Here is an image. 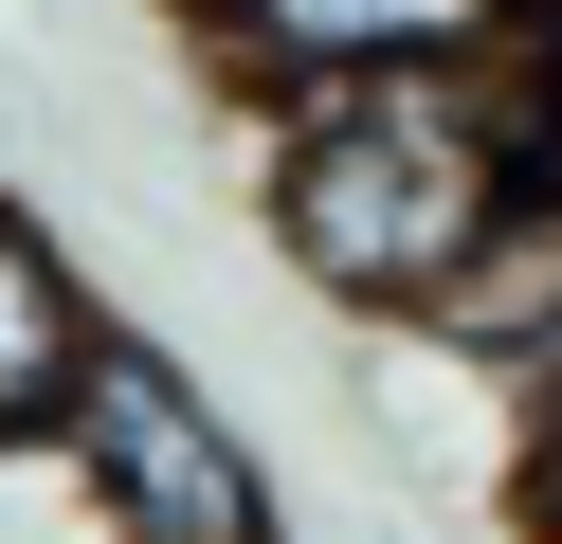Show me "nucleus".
Here are the masks:
<instances>
[{
	"instance_id": "obj_1",
	"label": "nucleus",
	"mask_w": 562,
	"mask_h": 544,
	"mask_svg": "<svg viewBox=\"0 0 562 544\" xmlns=\"http://www.w3.org/2000/svg\"><path fill=\"white\" fill-rule=\"evenodd\" d=\"M562 164V19L490 36L436 73H363L255 127V236L291 290H327L345 326H417L453 290V254Z\"/></svg>"
},
{
	"instance_id": "obj_2",
	"label": "nucleus",
	"mask_w": 562,
	"mask_h": 544,
	"mask_svg": "<svg viewBox=\"0 0 562 544\" xmlns=\"http://www.w3.org/2000/svg\"><path fill=\"white\" fill-rule=\"evenodd\" d=\"M74 471L110 490V526L127 544H291V490H272V454L236 435V399L200 381L164 326H127L110 309V345H91V381H74Z\"/></svg>"
},
{
	"instance_id": "obj_3",
	"label": "nucleus",
	"mask_w": 562,
	"mask_h": 544,
	"mask_svg": "<svg viewBox=\"0 0 562 544\" xmlns=\"http://www.w3.org/2000/svg\"><path fill=\"white\" fill-rule=\"evenodd\" d=\"M200 36V73H236L255 109H308V91H363V73H436V55H490V36L562 19V0H164Z\"/></svg>"
},
{
	"instance_id": "obj_4",
	"label": "nucleus",
	"mask_w": 562,
	"mask_h": 544,
	"mask_svg": "<svg viewBox=\"0 0 562 544\" xmlns=\"http://www.w3.org/2000/svg\"><path fill=\"white\" fill-rule=\"evenodd\" d=\"M400 345H417V363H453V381H490L508 418H526V399H562V164L526 181V200L490 218L472 254H453V290L400 326Z\"/></svg>"
},
{
	"instance_id": "obj_5",
	"label": "nucleus",
	"mask_w": 562,
	"mask_h": 544,
	"mask_svg": "<svg viewBox=\"0 0 562 544\" xmlns=\"http://www.w3.org/2000/svg\"><path fill=\"white\" fill-rule=\"evenodd\" d=\"M91 345H110V290L74 273V236H55V218L0 200V435H55V418H74Z\"/></svg>"
},
{
	"instance_id": "obj_6",
	"label": "nucleus",
	"mask_w": 562,
	"mask_h": 544,
	"mask_svg": "<svg viewBox=\"0 0 562 544\" xmlns=\"http://www.w3.org/2000/svg\"><path fill=\"white\" fill-rule=\"evenodd\" d=\"M490 490H508V526H526V544H562V399H526V418H508Z\"/></svg>"
}]
</instances>
